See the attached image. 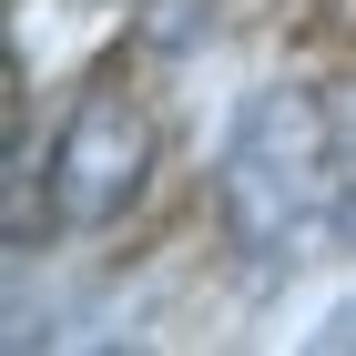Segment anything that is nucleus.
I'll return each mask as SVG.
<instances>
[{
  "label": "nucleus",
  "mask_w": 356,
  "mask_h": 356,
  "mask_svg": "<svg viewBox=\"0 0 356 356\" xmlns=\"http://www.w3.org/2000/svg\"><path fill=\"white\" fill-rule=\"evenodd\" d=\"M316 193H326V112L305 92H265L224 153V214L254 254H296V234L316 224Z\"/></svg>",
  "instance_id": "obj_1"
},
{
  "label": "nucleus",
  "mask_w": 356,
  "mask_h": 356,
  "mask_svg": "<svg viewBox=\"0 0 356 356\" xmlns=\"http://www.w3.org/2000/svg\"><path fill=\"white\" fill-rule=\"evenodd\" d=\"M51 184H61V214L72 224H112L133 204V184H143V112L122 102V92H92V102L72 112Z\"/></svg>",
  "instance_id": "obj_2"
},
{
  "label": "nucleus",
  "mask_w": 356,
  "mask_h": 356,
  "mask_svg": "<svg viewBox=\"0 0 356 356\" xmlns=\"http://www.w3.org/2000/svg\"><path fill=\"white\" fill-rule=\"evenodd\" d=\"M316 346H326V356H346V346H356V305L336 316V326H316Z\"/></svg>",
  "instance_id": "obj_3"
}]
</instances>
